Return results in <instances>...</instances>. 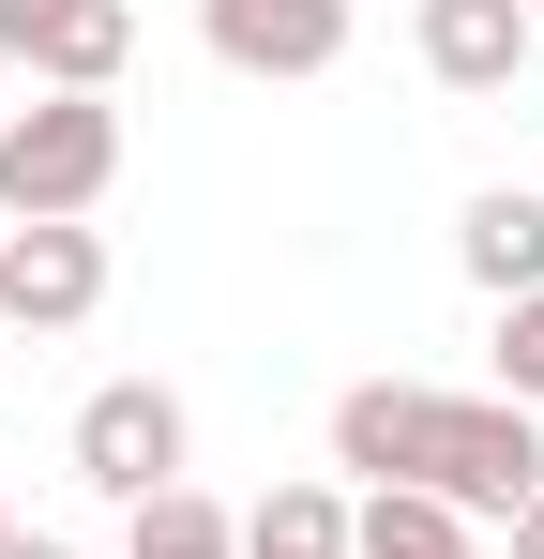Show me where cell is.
<instances>
[{
	"label": "cell",
	"instance_id": "obj_1",
	"mask_svg": "<svg viewBox=\"0 0 544 559\" xmlns=\"http://www.w3.org/2000/svg\"><path fill=\"white\" fill-rule=\"evenodd\" d=\"M333 468L363 484H424L453 514H515L544 484V408L515 393H424V378H363L333 408Z\"/></svg>",
	"mask_w": 544,
	"mask_h": 559
},
{
	"label": "cell",
	"instance_id": "obj_2",
	"mask_svg": "<svg viewBox=\"0 0 544 559\" xmlns=\"http://www.w3.org/2000/svg\"><path fill=\"white\" fill-rule=\"evenodd\" d=\"M106 182H121V106H106V92L0 106V212H15V227H91Z\"/></svg>",
	"mask_w": 544,
	"mask_h": 559
},
{
	"label": "cell",
	"instance_id": "obj_3",
	"mask_svg": "<svg viewBox=\"0 0 544 559\" xmlns=\"http://www.w3.org/2000/svg\"><path fill=\"white\" fill-rule=\"evenodd\" d=\"M181 454H197V424H181L167 378H106V393L76 408V484H91V499H121V514H137V499H167Z\"/></svg>",
	"mask_w": 544,
	"mask_h": 559
},
{
	"label": "cell",
	"instance_id": "obj_4",
	"mask_svg": "<svg viewBox=\"0 0 544 559\" xmlns=\"http://www.w3.org/2000/svg\"><path fill=\"white\" fill-rule=\"evenodd\" d=\"M0 61H15L31 92H121L137 15H121V0H0Z\"/></svg>",
	"mask_w": 544,
	"mask_h": 559
},
{
	"label": "cell",
	"instance_id": "obj_5",
	"mask_svg": "<svg viewBox=\"0 0 544 559\" xmlns=\"http://www.w3.org/2000/svg\"><path fill=\"white\" fill-rule=\"evenodd\" d=\"M227 76H333L348 61V0H197Z\"/></svg>",
	"mask_w": 544,
	"mask_h": 559
},
{
	"label": "cell",
	"instance_id": "obj_6",
	"mask_svg": "<svg viewBox=\"0 0 544 559\" xmlns=\"http://www.w3.org/2000/svg\"><path fill=\"white\" fill-rule=\"evenodd\" d=\"M91 302H106L91 227H0V333H76Z\"/></svg>",
	"mask_w": 544,
	"mask_h": 559
},
{
	"label": "cell",
	"instance_id": "obj_7",
	"mask_svg": "<svg viewBox=\"0 0 544 559\" xmlns=\"http://www.w3.org/2000/svg\"><path fill=\"white\" fill-rule=\"evenodd\" d=\"M409 46H424V76H439V92H515V76H530V0H424V15H409Z\"/></svg>",
	"mask_w": 544,
	"mask_h": 559
},
{
	"label": "cell",
	"instance_id": "obj_8",
	"mask_svg": "<svg viewBox=\"0 0 544 559\" xmlns=\"http://www.w3.org/2000/svg\"><path fill=\"white\" fill-rule=\"evenodd\" d=\"M453 273L484 287V302H530L544 287V182H484L453 212Z\"/></svg>",
	"mask_w": 544,
	"mask_h": 559
},
{
	"label": "cell",
	"instance_id": "obj_9",
	"mask_svg": "<svg viewBox=\"0 0 544 559\" xmlns=\"http://www.w3.org/2000/svg\"><path fill=\"white\" fill-rule=\"evenodd\" d=\"M348 559H484V545H469V514L424 499V484H363L348 499Z\"/></svg>",
	"mask_w": 544,
	"mask_h": 559
},
{
	"label": "cell",
	"instance_id": "obj_10",
	"mask_svg": "<svg viewBox=\"0 0 544 559\" xmlns=\"http://www.w3.org/2000/svg\"><path fill=\"white\" fill-rule=\"evenodd\" d=\"M243 559H348V499L333 484H272L243 514Z\"/></svg>",
	"mask_w": 544,
	"mask_h": 559
},
{
	"label": "cell",
	"instance_id": "obj_11",
	"mask_svg": "<svg viewBox=\"0 0 544 559\" xmlns=\"http://www.w3.org/2000/svg\"><path fill=\"white\" fill-rule=\"evenodd\" d=\"M121 559H243V514H212L197 484H167V499L121 514Z\"/></svg>",
	"mask_w": 544,
	"mask_h": 559
},
{
	"label": "cell",
	"instance_id": "obj_12",
	"mask_svg": "<svg viewBox=\"0 0 544 559\" xmlns=\"http://www.w3.org/2000/svg\"><path fill=\"white\" fill-rule=\"evenodd\" d=\"M499 393L544 408V287H530V302H499Z\"/></svg>",
	"mask_w": 544,
	"mask_h": 559
},
{
	"label": "cell",
	"instance_id": "obj_13",
	"mask_svg": "<svg viewBox=\"0 0 544 559\" xmlns=\"http://www.w3.org/2000/svg\"><path fill=\"white\" fill-rule=\"evenodd\" d=\"M499 530H515V559H544V484L515 499V514H499Z\"/></svg>",
	"mask_w": 544,
	"mask_h": 559
},
{
	"label": "cell",
	"instance_id": "obj_14",
	"mask_svg": "<svg viewBox=\"0 0 544 559\" xmlns=\"http://www.w3.org/2000/svg\"><path fill=\"white\" fill-rule=\"evenodd\" d=\"M0 559H76V545H31V530H15V545H0Z\"/></svg>",
	"mask_w": 544,
	"mask_h": 559
},
{
	"label": "cell",
	"instance_id": "obj_15",
	"mask_svg": "<svg viewBox=\"0 0 544 559\" xmlns=\"http://www.w3.org/2000/svg\"><path fill=\"white\" fill-rule=\"evenodd\" d=\"M0 545H15V514H0Z\"/></svg>",
	"mask_w": 544,
	"mask_h": 559
},
{
	"label": "cell",
	"instance_id": "obj_16",
	"mask_svg": "<svg viewBox=\"0 0 544 559\" xmlns=\"http://www.w3.org/2000/svg\"><path fill=\"white\" fill-rule=\"evenodd\" d=\"M530 31H544V0H530Z\"/></svg>",
	"mask_w": 544,
	"mask_h": 559
},
{
	"label": "cell",
	"instance_id": "obj_17",
	"mask_svg": "<svg viewBox=\"0 0 544 559\" xmlns=\"http://www.w3.org/2000/svg\"><path fill=\"white\" fill-rule=\"evenodd\" d=\"M0 348H15V333H0Z\"/></svg>",
	"mask_w": 544,
	"mask_h": 559
}]
</instances>
